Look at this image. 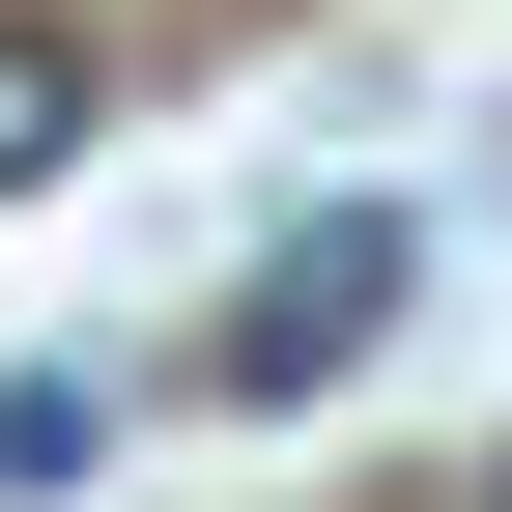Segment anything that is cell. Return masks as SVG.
Masks as SVG:
<instances>
[{"label": "cell", "mask_w": 512, "mask_h": 512, "mask_svg": "<svg viewBox=\"0 0 512 512\" xmlns=\"http://www.w3.org/2000/svg\"><path fill=\"white\" fill-rule=\"evenodd\" d=\"M399 285H427V228H399V200H313L285 256H256V313H228V399H342V370L399 342Z\"/></svg>", "instance_id": "6da1fadb"}, {"label": "cell", "mask_w": 512, "mask_h": 512, "mask_svg": "<svg viewBox=\"0 0 512 512\" xmlns=\"http://www.w3.org/2000/svg\"><path fill=\"white\" fill-rule=\"evenodd\" d=\"M29 171H86V29H0V200Z\"/></svg>", "instance_id": "7a4b0ae2"}, {"label": "cell", "mask_w": 512, "mask_h": 512, "mask_svg": "<svg viewBox=\"0 0 512 512\" xmlns=\"http://www.w3.org/2000/svg\"><path fill=\"white\" fill-rule=\"evenodd\" d=\"M86 456H114V399H86V370H0V484L57 512V484H86Z\"/></svg>", "instance_id": "3957f363"}, {"label": "cell", "mask_w": 512, "mask_h": 512, "mask_svg": "<svg viewBox=\"0 0 512 512\" xmlns=\"http://www.w3.org/2000/svg\"><path fill=\"white\" fill-rule=\"evenodd\" d=\"M484 512H512V456H484Z\"/></svg>", "instance_id": "277c9868"}]
</instances>
